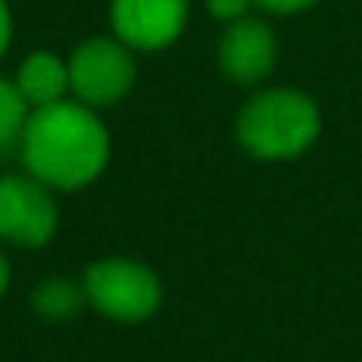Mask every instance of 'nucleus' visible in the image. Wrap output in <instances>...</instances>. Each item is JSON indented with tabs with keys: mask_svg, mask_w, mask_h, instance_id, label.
I'll list each match as a JSON object with an SVG mask.
<instances>
[{
	"mask_svg": "<svg viewBox=\"0 0 362 362\" xmlns=\"http://www.w3.org/2000/svg\"><path fill=\"white\" fill-rule=\"evenodd\" d=\"M11 28H14L11 7H7V0H0V60H4V53H7V46H11Z\"/></svg>",
	"mask_w": 362,
	"mask_h": 362,
	"instance_id": "nucleus-13",
	"label": "nucleus"
},
{
	"mask_svg": "<svg viewBox=\"0 0 362 362\" xmlns=\"http://www.w3.org/2000/svg\"><path fill=\"white\" fill-rule=\"evenodd\" d=\"M14 85H18V92L25 95V103H28L32 110L53 106V103L67 99V92H71L67 60H60V57L49 53V49H35V53H28V57L18 64Z\"/></svg>",
	"mask_w": 362,
	"mask_h": 362,
	"instance_id": "nucleus-8",
	"label": "nucleus"
},
{
	"mask_svg": "<svg viewBox=\"0 0 362 362\" xmlns=\"http://www.w3.org/2000/svg\"><path fill=\"white\" fill-rule=\"evenodd\" d=\"M28 113H32V106L18 92L14 78L0 74V151H14L21 144V130L28 123Z\"/></svg>",
	"mask_w": 362,
	"mask_h": 362,
	"instance_id": "nucleus-10",
	"label": "nucleus"
},
{
	"mask_svg": "<svg viewBox=\"0 0 362 362\" xmlns=\"http://www.w3.org/2000/svg\"><path fill=\"white\" fill-rule=\"evenodd\" d=\"M88 306L99 310L110 320L137 324L148 320L162 303V281L148 264L127 260V257H106L85 267L81 274Z\"/></svg>",
	"mask_w": 362,
	"mask_h": 362,
	"instance_id": "nucleus-3",
	"label": "nucleus"
},
{
	"mask_svg": "<svg viewBox=\"0 0 362 362\" xmlns=\"http://www.w3.org/2000/svg\"><path fill=\"white\" fill-rule=\"evenodd\" d=\"M18 151L25 173L49 190H81L95 183L110 162V130L92 106L60 99L28 113Z\"/></svg>",
	"mask_w": 362,
	"mask_h": 362,
	"instance_id": "nucleus-1",
	"label": "nucleus"
},
{
	"mask_svg": "<svg viewBox=\"0 0 362 362\" xmlns=\"http://www.w3.org/2000/svg\"><path fill=\"white\" fill-rule=\"evenodd\" d=\"M60 211L53 190L32 173L0 176V240L21 250H39L57 236Z\"/></svg>",
	"mask_w": 362,
	"mask_h": 362,
	"instance_id": "nucleus-5",
	"label": "nucleus"
},
{
	"mask_svg": "<svg viewBox=\"0 0 362 362\" xmlns=\"http://www.w3.org/2000/svg\"><path fill=\"white\" fill-rule=\"evenodd\" d=\"M7 285H11V260H7L4 250H0V296L7 292Z\"/></svg>",
	"mask_w": 362,
	"mask_h": 362,
	"instance_id": "nucleus-14",
	"label": "nucleus"
},
{
	"mask_svg": "<svg viewBox=\"0 0 362 362\" xmlns=\"http://www.w3.org/2000/svg\"><path fill=\"white\" fill-rule=\"evenodd\" d=\"M85 303H88L85 285H81V281H71V278H46V281L32 292V306H35V313L46 317V320H67V317H74Z\"/></svg>",
	"mask_w": 362,
	"mask_h": 362,
	"instance_id": "nucleus-9",
	"label": "nucleus"
},
{
	"mask_svg": "<svg viewBox=\"0 0 362 362\" xmlns=\"http://www.w3.org/2000/svg\"><path fill=\"white\" fill-rule=\"evenodd\" d=\"M278 60V39L274 28L253 14L240 21H229L218 39V71L236 85H260L271 78Z\"/></svg>",
	"mask_w": 362,
	"mask_h": 362,
	"instance_id": "nucleus-7",
	"label": "nucleus"
},
{
	"mask_svg": "<svg viewBox=\"0 0 362 362\" xmlns=\"http://www.w3.org/2000/svg\"><path fill=\"white\" fill-rule=\"evenodd\" d=\"M320 134V110L299 88H264L243 103L236 137L243 151L260 162L299 158Z\"/></svg>",
	"mask_w": 362,
	"mask_h": 362,
	"instance_id": "nucleus-2",
	"label": "nucleus"
},
{
	"mask_svg": "<svg viewBox=\"0 0 362 362\" xmlns=\"http://www.w3.org/2000/svg\"><path fill=\"white\" fill-rule=\"evenodd\" d=\"M67 74H71V95L78 103L92 110L117 106L137 78L134 49L117 35H92L78 42L74 53L67 57Z\"/></svg>",
	"mask_w": 362,
	"mask_h": 362,
	"instance_id": "nucleus-4",
	"label": "nucleus"
},
{
	"mask_svg": "<svg viewBox=\"0 0 362 362\" xmlns=\"http://www.w3.org/2000/svg\"><path fill=\"white\" fill-rule=\"evenodd\" d=\"M190 18V0H110L113 35L130 49L158 53L173 46Z\"/></svg>",
	"mask_w": 362,
	"mask_h": 362,
	"instance_id": "nucleus-6",
	"label": "nucleus"
},
{
	"mask_svg": "<svg viewBox=\"0 0 362 362\" xmlns=\"http://www.w3.org/2000/svg\"><path fill=\"white\" fill-rule=\"evenodd\" d=\"M257 0H208V11H211V18H218V21H240L250 14V7H253Z\"/></svg>",
	"mask_w": 362,
	"mask_h": 362,
	"instance_id": "nucleus-11",
	"label": "nucleus"
},
{
	"mask_svg": "<svg viewBox=\"0 0 362 362\" xmlns=\"http://www.w3.org/2000/svg\"><path fill=\"white\" fill-rule=\"evenodd\" d=\"M317 0H257V7H264L271 14H296V11H306Z\"/></svg>",
	"mask_w": 362,
	"mask_h": 362,
	"instance_id": "nucleus-12",
	"label": "nucleus"
}]
</instances>
